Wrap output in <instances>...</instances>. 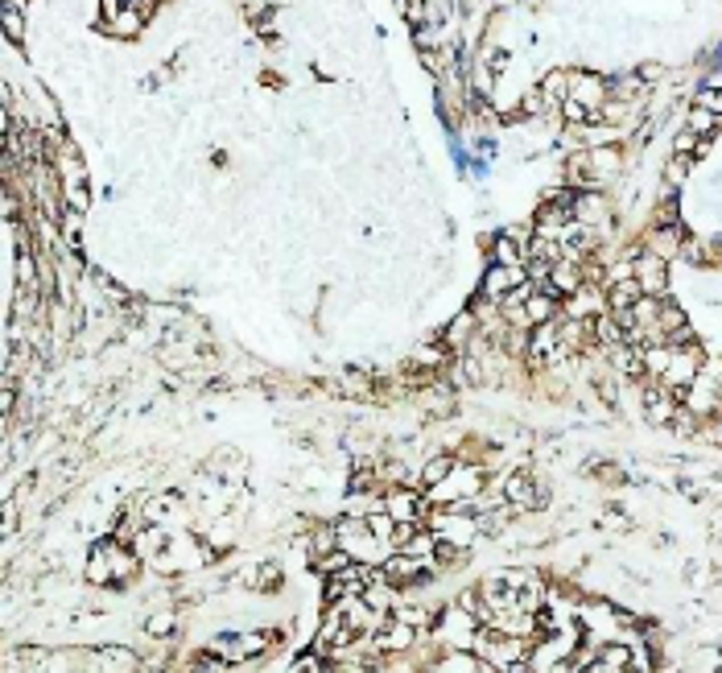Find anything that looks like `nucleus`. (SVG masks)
I'll return each instance as SVG.
<instances>
[{"label":"nucleus","mask_w":722,"mask_h":673,"mask_svg":"<svg viewBox=\"0 0 722 673\" xmlns=\"http://www.w3.org/2000/svg\"><path fill=\"white\" fill-rule=\"evenodd\" d=\"M632 277L640 281V290H644L648 298H664V293H669V261H664V256L644 253L632 264Z\"/></svg>","instance_id":"nucleus-8"},{"label":"nucleus","mask_w":722,"mask_h":673,"mask_svg":"<svg viewBox=\"0 0 722 673\" xmlns=\"http://www.w3.org/2000/svg\"><path fill=\"white\" fill-rule=\"evenodd\" d=\"M681 219V203L677 198H664L661 207H656V227H669V224H677Z\"/></svg>","instance_id":"nucleus-28"},{"label":"nucleus","mask_w":722,"mask_h":673,"mask_svg":"<svg viewBox=\"0 0 722 673\" xmlns=\"http://www.w3.org/2000/svg\"><path fill=\"white\" fill-rule=\"evenodd\" d=\"M174 620H178V615L169 612V607H166V612H153L145 620V632L149 636H169V632H174Z\"/></svg>","instance_id":"nucleus-27"},{"label":"nucleus","mask_w":722,"mask_h":673,"mask_svg":"<svg viewBox=\"0 0 722 673\" xmlns=\"http://www.w3.org/2000/svg\"><path fill=\"white\" fill-rule=\"evenodd\" d=\"M413 644H417V628L405 624V620H397V615H392V624H388V628H380V632H376V649H380L384 657L409 653Z\"/></svg>","instance_id":"nucleus-10"},{"label":"nucleus","mask_w":722,"mask_h":673,"mask_svg":"<svg viewBox=\"0 0 722 673\" xmlns=\"http://www.w3.org/2000/svg\"><path fill=\"white\" fill-rule=\"evenodd\" d=\"M706 145H710V137H698L693 128H681L677 133V141H673V149L681 157H698V153H706Z\"/></svg>","instance_id":"nucleus-25"},{"label":"nucleus","mask_w":722,"mask_h":673,"mask_svg":"<svg viewBox=\"0 0 722 673\" xmlns=\"http://www.w3.org/2000/svg\"><path fill=\"white\" fill-rule=\"evenodd\" d=\"M475 632H479V615H471L462 604H454L438 615V624H434L430 636H438L446 649H471V644H475Z\"/></svg>","instance_id":"nucleus-2"},{"label":"nucleus","mask_w":722,"mask_h":673,"mask_svg":"<svg viewBox=\"0 0 722 673\" xmlns=\"http://www.w3.org/2000/svg\"><path fill=\"white\" fill-rule=\"evenodd\" d=\"M91 665H96V669H145V665H141V653L137 649H128V644H104V649H96V653H91Z\"/></svg>","instance_id":"nucleus-12"},{"label":"nucleus","mask_w":722,"mask_h":673,"mask_svg":"<svg viewBox=\"0 0 722 673\" xmlns=\"http://www.w3.org/2000/svg\"><path fill=\"white\" fill-rule=\"evenodd\" d=\"M141 508H145L149 525H161V529H169V533H186V529H195V521H198L195 496H182V492H157V496H145Z\"/></svg>","instance_id":"nucleus-1"},{"label":"nucleus","mask_w":722,"mask_h":673,"mask_svg":"<svg viewBox=\"0 0 722 673\" xmlns=\"http://www.w3.org/2000/svg\"><path fill=\"white\" fill-rule=\"evenodd\" d=\"M104 546H108V558H112V578H116V586L137 583V578H141V570H145V558H141L133 546H124V541H116V537H104Z\"/></svg>","instance_id":"nucleus-7"},{"label":"nucleus","mask_w":722,"mask_h":673,"mask_svg":"<svg viewBox=\"0 0 722 673\" xmlns=\"http://www.w3.org/2000/svg\"><path fill=\"white\" fill-rule=\"evenodd\" d=\"M590 669H595V673H624V669H632V649H627V644H599Z\"/></svg>","instance_id":"nucleus-15"},{"label":"nucleus","mask_w":722,"mask_h":673,"mask_svg":"<svg viewBox=\"0 0 722 673\" xmlns=\"http://www.w3.org/2000/svg\"><path fill=\"white\" fill-rule=\"evenodd\" d=\"M454 467H459V459H454V455H434V459H425L417 467V488L421 492H434Z\"/></svg>","instance_id":"nucleus-17"},{"label":"nucleus","mask_w":722,"mask_h":673,"mask_svg":"<svg viewBox=\"0 0 722 673\" xmlns=\"http://www.w3.org/2000/svg\"><path fill=\"white\" fill-rule=\"evenodd\" d=\"M702 376V364H698V352L693 347H673V355H669V368H664L661 384L669 392H685L693 381Z\"/></svg>","instance_id":"nucleus-5"},{"label":"nucleus","mask_w":722,"mask_h":673,"mask_svg":"<svg viewBox=\"0 0 722 673\" xmlns=\"http://www.w3.org/2000/svg\"><path fill=\"white\" fill-rule=\"evenodd\" d=\"M718 124H722V116L714 112V107H702V104H693V107H690V116H685V128H693L698 137H710Z\"/></svg>","instance_id":"nucleus-22"},{"label":"nucleus","mask_w":722,"mask_h":673,"mask_svg":"<svg viewBox=\"0 0 722 673\" xmlns=\"http://www.w3.org/2000/svg\"><path fill=\"white\" fill-rule=\"evenodd\" d=\"M352 562H355V558H352V549H331V554H326V558H318V562H314V570H318V575H339V570H347V567H352Z\"/></svg>","instance_id":"nucleus-24"},{"label":"nucleus","mask_w":722,"mask_h":673,"mask_svg":"<svg viewBox=\"0 0 722 673\" xmlns=\"http://www.w3.org/2000/svg\"><path fill=\"white\" fill-rule=\"evenodd\" d=\"M566 99L582 104L586 112L599 120L603 104L611 99V83H607L603 75H590V70H570V91H566Z\"/></svg>","instance_id":"nucleus-3"},{"label":"nucleus","mask_w":722,"mask_h":673,"mask_svg":"<svg viewBox=\"0 0 722 673\" xmlns=\"http://www.w3.org/2000/svg\"><path fill=\"white\" fill-rule=\"evenodd\" d=\"M331 549H339V529L334 525H314L310 529V562L326 558Z\"/></svg>","instance_id":"nucleus-21"},{"label":"nucleus","mask_w":722,"mask_h":673,"mask_svg":"<svg viewBox=\"0 0 722 673\" xmlns=\"http://www.w3.org/2000/svg\"><path fill=\"white\" fill-rule=\"evenodd\" d=\"M491 261L496 264H525L528 248L520 244L516 235H496V240H491Z\"/></svg>","instance_id":"nucleus-20"},{"label":"nucleus","mask_w":722,"mask_h":673,"mask_svg":"<svg viewBox=\"0 0 722 673\" xmlns=\"http://www.w3.org/2000/svg\"><path fill=\"white\" fill-rule=\"evenodd\" d=\"M525 314H528V327H541V322H553L562 314V298L549 290H533V298L525 302Z\"/></svg>","instance_id":"nucleus-16"},{"label":"nucleus","mask_w":722,"mask_h":673,"mask_svg":"<svg viewBox=\"0 0 722 673\" xmlns=\"http://www.w3.org/2000/svg\"><path fill=\"white\" fill-rule=\"evenodd\" d=\"M0 25H5V41L9 46H25L30 41V13H25V5H0Z\"/></svg>","instance_id":"nucleus-13"},{"label":"nucleus","mask_w":722,"mask_h":673,"mask_svg":"<svg viewBox=\"0 0 722 673\" xmlns=\"http://www.w3.org/2000/svg\"><path fill=\"white\" fill-rule=\"evenodd\" d=\"M520 281H528V273L520 269V264H496L491 261V269L483 273V281H479V298L504 302V293H512Z\"/></svg>","instance_id":"nucleus-6"},{"label":"nucleus","mask_w":722,"mask_h":673,"mask_svg":"<svg viewBox=\"0 0 722 673\" xmlns=\"http://www.w3.org/2000/svg\"><path fill=\"white\" fill-rule=\"evenodd\" d=\"M681 244H685V232H681V224L656 227V232L648 235V253H653V256H664V261H673V256L681 253Z\"/></svg>","instance_id":"nucleus-18"},{"label":"nucleus","mask_w":722,"mask_h":673,"mask_svg":"<svg viewBox=\"0 0 722 673\" xmlns=\"http://www.w3.org/2000/svg\"><path fill=\"white\" fill-rule=\"evenodd\" d=\"M644 298V290H640V281L635 277H615L611 285H607V310H632L635 302Z\"/></svg>","instance_id":"nucleus-14"},{"label":"nucleus","mask_w":722,"mask_h":673,"mask_svg":"<svg viewBox=\"0 0 722 673\" xmlns=\"http://www.w3.org/2000/svg\"><path fill=\"white\" fill-rule=\"evenodd\" d=\"M99 30L108 33V38L133 41V38H141V33L149 30V17H145V13L137 9V5H133V0H128L124 9H120V13H116V17H112V21H104V25H99Z\"/></svg>","instance_id":"nucleus-9"},{"label":"nucleus","mask_w":722,"mask_h":673,"mask_svg":"<svg viewBox=\"0 0 722 673\" xmlns=\"http://www.w3.org/2000/svg\"><path fill=\"white\" fill-rule=\"evenodd\" d=\"M685 170H690V161H685V157L677 153L673 161H669V170H664V182H669V186H677V182H681V178H685Z\"/></svg>","instance_id":"nucleus-31"},{"label":"nucleus","mask_w":722,"mask_h":673,"mask_svg":"<svg viewBox=\"0 0 722 673\" xmlns=\"http://www.w3.org/2000/svg\"><path fill=\"white\" fill-rule=\"evenodd\" d=\"M545 496H549V492L541 488V484L528 475L525 467L512 471V475L504 479V500L516 508V512H533V508H545Z\"/></svg>","instance_id":"nucleus-4"},{"label":"nucleus","mask_w":722,"mask_h":673,"mask_svg":"<svg viewBox=\"0 0 722 673\" xmlns=\"http://www.w3.org/2000/svg\"><path fill=\"white\" fill-rule=\"evenodd\" d=\"M83 575H87V583H96V586H116V578H112V558H108V546H104V541L91 546Z\"/></svg>","instance_id":"nucleus-19"},{"label":"nucleus","mask_w":722,"mask_h":673,"mask_svg":"<svg viewBox=\"0 0 722 673\" xmlns=\"http://www.w3.org/2000/svg\"><path fill=\"white\" fill-rule=\"evenodd\" d=\"M368 529H371V533H376V537H380L384 546L392 549V533H397V521H392L388 512H384V508H380V512H371V517H368Z\"/></svg>","instance_id":"nucleus-26"},{"label":"nucleus","mask_w":722,"mask_h":673,"mask_svg":"<svg viewBox=\"0 0 722 673\" xmlns=\"http://www.w3.org/2000/svg\"><path fill=\"white\" fill-rule=\"evenodd\" d=\"M0 508H5V525H0V533H5V537H13V533H17V525H21L17 500H13V496H5V504H0Z\"/></svg>","instance_id":"nucleus-30"},{"label":"nucleus","mask_w":722,"mask_h":673,"mask_svg":"<svg viewBox=\"0 0 722 673\" xmlns=\"http://www.w3.org/2000/svg\"><path fill=\"white\" fill-rule=\"evenodd\" d=\"M83 219H87V211H75V207H67L59 219V240H67V248H78V235H83Z\"/></svg>","instance_id":"nucleus-23"},{"label":"nucleus","mask_w":722,"mask_h":673,"mask_svg":"<svg viewBox=\"0 0 722 673\" xmlns=\"http://www.w3.org/2000/svg\"><path fill=\"white\" fill-rule=\"evenodd\" d=\"M67 207H75V211H91V186H67Z\"/></svg>","instance_id":"nucleus-29"},{"label":"nucleus","mask_w":722,"mask_h":673,"mask_svg":"<svg viewBox=\"0 0 722 673\" xmlns=\"http://www.w3.org/2000/svg\"><path fill=\"white\" fill-rule=\"evenodd\" d=\"M603 293L595 290V285H578L570 298H562V314L566 318H595V314H603Z\"/></svg>","instance_id":"nucleus-11"}]
</instances>
